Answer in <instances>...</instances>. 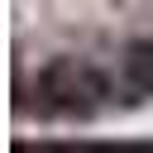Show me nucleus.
Listing matches in <instances>:
<instances>
[{
    "mask_svg": "<svg viewBox=\"0 0 153 153\" xmlns=\"http://www.w3.org/2000/svg\"><path fill=\"white\" fill-rule=\"evenodd\" d=\"M19 100H24L19 110L38 115V120H96L115 100V81L91 57L57 53L33 72L29 86L19 81Z\"/></svg>",
    "mask_w": 153,
    "mask_h": 153,
    "instance_id": "nucleus-1",
    "label": "nucleus"
},
{
    "mask_svg": "<svg viewBox=\"0 0 153 153\" xmlns=\"http://www.w3.org/2000/svg\"><path fill=\"white\" fill-rule=\"evenodd\" d=\"M120 91L129 100H153V38H129L120 48Z\"/></svg>",
    "mask_w": 153,
    "mask_h": 153,
    "instance_id": "nucleus-2",
    "label": "nucleus"
}]
</instances>
